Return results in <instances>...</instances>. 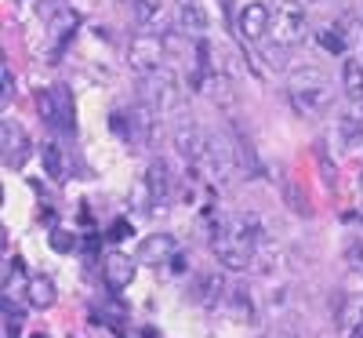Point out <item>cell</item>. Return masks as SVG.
Returning a JSON list of instances; mask_svg holds the SVG:
<instances>
[{"label": "cell", "mask_w": 363, "mask_h": 338, "mask_svg": "<svg viewBox=\"0 0 363 338\" xmlns=\"http://www.w3.org/2000/svg\"><path fill=\"white\" fill-rule=\"evenodd\" d=\"M37 109H40V120L58 131V135H69L73 131V116H77V106H73V91L66 84H55L48 91L37 95Z\"/></svg>", "instance_id": "cell-3"}, {"label": "cell", "mask_w": 363, "mask_h": 338, "mask_svg": "<svg viewBox=\"0 0 363 338\" xmlns=\"http://www.w3.org/2000/svg\"><path fill=\"white\" fill-rule=\"evenodd\" d=\"M178 29H186V33L207 29V11L200 8V0H178Z\"/></svg>", "instance_id": "cell-17"}, {"label": "cell", "mask_w": 363, "mask_h": 338, "mask_svg": "<svg viewBox=\"0 0 363 338\" xmlns=\"http://www.w3.org/2000/svg\"><path fill=\"white\" fill-rule=\"evenodd\" d=\"M174 149L186 157V164H200L203 160V149H207V131H200L196 124H178L174 128Z\"/></svg>", "instance_id": "cell-13"}, {"label": "cell", "mask_w": 363, "mask_h": 338, "mask_svg": "<svg viewBox=\"0 0 363 338\" xmlns=\"http://www.w3.org/2000/svg\"><path fill=\"white\" fill-rule=\"evenodd\" d=\"M167 37H160V33H138L135 40H131V48H128V62H131V70H138L142 77H153V73H160L164 70V58H167Z\"/></svg>", "instance_id": "cell-4"}, {"label": "cell", "mask_w": 363, "mask_h": 338, "mask_svg": "<svg viewBox=\"0 0 363 338\" xmlns=\"http://www.w3.org/2000/svg\"><path fill=\"white\" fill-rule=\"evenodd\" d=\"M359 193H363V171H359Z\"/></svg>", "instance_id": "cell-29"}, {"label": "cell", "mask_w": 363, "mask_h": 338, "mask_svg": "<svg viewBox=\"0 0 363 338\" xmlns=\"http://www.w3.org/2000/svg\"><path fill=\"white\" fill-rule=\"evenodd\" d=\"M338 131H342V138H345V149H356V146H363V124L352 116V113H345V116H338Z\"/></svg>", "instance_id": "cell-22"}, {"label": "cell", "mask_w": 363, "mask_h": 338, "mask_svg": "<svg viewBox=\"0 0 363 338\" xmlns=\"http://www.w3.org/2000/svg\"><path fill=\"white\" fill-rule=\"evenodd\" d=\"M145 186H149V193H153V204H157V211L160 207H167V200H171V193H174V171H171V164L164 160V157H157V160H149V168H145Z\"/></svg>", "instance_id": "cell-10"}, {"label": "cell", "mask_w": 363, "mask_h": 338, "mask_svg": "<svg viewBox=\"0 0 363 338\" xmlns=\"http://www.w3.org/2000/svg\"><path fill=\"white\" fill-rule=\"evenodd\" d=\"M128 236V222L120 219V222H113V229H109V240H124Z\"/></svg>", "instance_id": "cell-27"}, {"label": "cell", "mask_w": 363, "mask_h": 338, "mask_svg": "<svg viewBox=\"0 0 363 338\" xmlns=\"http://www.w3.org/2000/svg\"><path fill=\"white\" fill-rule=\"evenodd\" d=\"M342 91L352 102H363V62L359 58H345L342 62Z\"/></svg>", "instance_id": "cell-18"}, {"label": "cell", "mask_w": 363, "mask_h": 338, "mask_svg": "<svg viewBox=\"0 0 363 338\" xmlns=\"http://www.w3.org/2000/svg\"><path fill=\"white\" fill-rule=\"evenodd\" d=\"M225 298V280L218 273H207L203 280H200V288H196V302H203V305H218Z\"/></svg>", "instance_id": "cell-20"}, {"label": "cell", "mask_w": 363, "mask_h": 338, "mask_svg": "<svg viewBox=\"0 0 363 338\" xmlns=\"http://www.w3.org/2000/svg\"><path fill=\"white\" fill-rule=\"evenodd\" d=\"M0 80H4V87H0V102L11 106V99H15V73H11V66H8V62L0 66Z\"/></svg>", "instance_id": "cell-25"}, {"label": "cell", "mask_w": 363, "mask_h": 338, "mask_svg": "<svg viewBox=\"0 0 363 338\" xmlns=\"http://www.w3.org/2000/svg\"><path fill=\"white\" fill-rule=\"evenodd\" d=\"M135 269H138V258L113 251L109 258H102V280H106L109 291H124V288H131V280H135Z\"/></svg>", "instance_id": "cell-11"}, {"label": "cell", "mask_w": 363, "mask_h": 338, "mask_svg": "<svg viewBox=\"0 0 363 338\" xmlns=\"http://www.w3.org/2000/svg\"><path fill=\"white\" fill-rule=\"evenodd\" d=\"M306 29H309V18H306V11H301L294 0H287V4L272 15V40H277L280 48H294V44H301L306 40Z\"/></svg>", "instance_id": "cell-7"}, {"label": "cell", "mask_w": 363, "mask_h": 338, "mask_svg": "<svg viewBox=\"0 0 363 338\" xmlns=\"http://www.w3.org/2000/svg\"><path fill=\"white\" fill-rule=\"evenodd\" d=\"M316 40H320V48L330 51V55H345V33H342L338 26H323V29H316Z\"/></svg>", "instance_id": "cell-21"}, {"label": "cell", "mask_w": 363, "mask_h": 338, "mask_svg": "<svg viewBox=\"0 0 363 338\" xmlns=\"http://www.w3.org/2000/svg\"><path fill=\"white\" fill-rule=\"evenodd\" d=\"M29 338H51L48 331H33V334H29Z\"/></svg>", "instance_id": "cell-28"}, {"label": "cell", "mask_w": 363, "mask_h": 338, "mask_svg": "<svg viewBox=\"0 0 363 338\" xmlns=\"http://www.w3.org/2000/svg\"><path fill=\"white\" fill-rule=\"evenodd\" d=\"M0 142H4V168H22L29 157V135L22 131V124L4 120L0 124Z\"/></svg>", "instance_id": "cell-12"}, {"label": "cell", "mask_w": 363, "mask_h": 338, "mask_svg": "<svg viewBox=\"0 0 363 338\" xmlns=\"http://www.w3.org/2000/svg\"><path fill=\"white\" fill-rule=\"evenodd\" d=\"M182 99H186V91H182L178 77L160 70L153 77H145V91H142V102L145 106H153L157 113H174L182 106Z\"/></svg>", "instance_id": "cell-5"}, {"label": "cell", "mask_w": 363, "mask_h": 338, "mask_svg": "<svg viewBox=\"0 0 363 338\" xmlns=\"http://www.w3.org/2000/svg\"><path fill=\"white\" fill-rule=\"evenodd\" d=\"M26 298H29V305H37V310H51V305L58 302V288H55V280L48 273H29Z\"/></svg>", "instance_id": "cell-14"}, {"label": "cell", "mask_w": 363, "mask_h": 338, "mask_svg": "<svg viewBox=\"0 0 363 338\" xmlns=\"http://www.w3.org/2000/svg\"><path fill=\"white\" fill-rule=\"evenodd\" d=\"M77 26H80V15L73 11V8H62L55 18H51V29H48V37H51V51L58 55L69 40H73V33H77Z\"/></svg>", "instance_id": "cell-16"}, {"label": "cell", "mask_w": 363, "mask_h": 338, "mask_svg": "<svg viewBox=\"0 0 363 338\" xmlns=\"http://www.w3.org/2000/svg\"><path fill=\"white\" fill-rule=\"evenodd\" d=\"M131 11L138 26H153L160 18V0H131Z\"/></svg>", "instance_id": "cell-23"}, {"label": "cell", "mask_w": 363, "mask_h": 338, "mask_svg": "<svg viewBox=\"0 0 363 338\" xmlns=\"http://www.w3.org/2000/svg\"><path fill=\"white\" fill-rule=\"evenodd\" d=\"M287 102L298 116H323L335 102V84L316 66H301L287 73Z\"/></svg>", "instance_id": "cell-2"}, {"label": "cell", "mask_w": 363, "mask_h": 338, "mask_svg": "<svg viewBox=\"0 0 363 338\" xmlns=\"http://www.w3.org/2000/svg\"><path fill=\"white\" fill-rule=\"evenodd\" d=\"M345 262L352 273L363 276V240H349V248H345Z\"/></svg>", "instance_id": "cell-24"}, {"label": "cell", "mask_w": 363, "mask_h": 338, "mask_svg": "<svg viewBox=\"0 0 363 338\" xmlns=\"http://www.w3.org/2000/svg\"><path fill=\"white\" fill-rule=\"evenodd\" d=\"M277 338H291V334H277Z\"/></svg>", "instance_id": "cell-30"}, {"label": "cell", "mask_w": 363, "mask_h": 338, "mask_svg": "<svg viewBox=\"0 0 363 338\" xmlns=\"http://www.w3.org/2000/svg\"><path fill=\"white\" fill-rule=\"evenodd\" d=\"M233 26H236V37L244 44H258L272 29V11H269V4H262V0H251V4H244L236 11Z\"/></svg>", "instance_id": "cell-8"}, {"label": "cell", "mask_w": 363, "mask_h": 338, "mask_svg": "<svg viewBox=\"0 0 363 338\" xmlns=\"http://www.w3.org/2000/svg\"><path fill=\"white\" fill-rule=\"evenodd\" d=\"M174 255H178V244H174V236L171 233H153V236H145L142 244H138V262L142 266H149V269H164V266H171L174 262Z\"/></svg>", "instance_id": "cell-9"}, {"label": "cell", "mask_w": 363, "mask_h": 338, "mask_svg": "<svg viewBox=\"0 0 363 338\" xmlns=\"http://www.w3.org/2000/svg\"><path fill=\"white\" fill-rule=\"evenodd\" d=\"M262 219L258 214H225V219L215 226V236H211V251H215L218 266L225 269H247L262 248Z\"/></svg>", "instance_id": "cell-1"}, {"label": "cell", "mask_w": 363, "mask_h": 338, "mask_svg": "<svg viewBox=\"0 0 363 338\" xmlns=\"http://www.w3.org/2000/svg\"><path fill=\"white\" fill-rule=\"evenodd\" d=\"M196 168H203L215 182H229L233 171L240 168V160H236V142H229L225 135H207L203 160H200Z\"/></svg>", "instance_id": "cell-6"}, {"label": "cell", "mask_w": 363, "mask_h": 338, "mask_svg": "<svg viewBox=\"0 0 363 338\" xmlns=\"http://www.w3.org/2000/svg\"><path fill=\"white\" fill-rule=\"evenodd\" d=\"M73 244H77V236L66 233V229H55V233H51V248H55V251H73Z\"/></svg>", "instance_id": "cell-26"}, {"label": "cell", "mask_w": 363, "mask_h": 338, "mask_svg": "<svg viewBox=\"0 0 363 338\" xmlns=\"http://www.w3.org/2000/svg\"><path fill=\"white\" fill-rule=\"evenodd\" d=\"M338 327L342 338H363V295H349L338 305Z\"/></svg>", "instance_id": "cell-15"}, {"label": "cell", "mask_w": 363, "mask_h": 338, "mask_svg": "<svg viewBox=\"0 0 363 338\" xmlns=\"http://www.w3.org/2000/svg\"><path fill=\"white\" fill-rule=\"evenodd\" d=\"M40 164H44V175L51 182H62L66 178V157H62V149H58L55 142H44L40 146Z\"/></svg>", "instance_id": "cell-19"}]
</instances>
